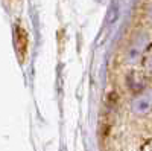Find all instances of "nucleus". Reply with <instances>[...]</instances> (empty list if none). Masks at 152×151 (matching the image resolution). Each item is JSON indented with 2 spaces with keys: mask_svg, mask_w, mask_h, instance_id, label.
Masks as SVG:
<instances>
[{
  "mask_svg": "<svg viewBox=\"0 0 152 151\" xmlns=\"http://www.w3.org/2000/svg\"><path fill=\"white\" fill-rule=\"evenodd\" d=\"M142 64H143V69H145V73L149 75V77H152V46L149 47V50L146 52L143 61H142Z\"/></svg>",
  "mask_w": 152,
  "mask_h": 151,
  "instance_id": "obj_3",
  "label": "nucleus"
},
{
  "mask_svg": "<svg viewBox=\"0 0 152 151\" xmlns=\"http://www.w3.org/2000/svg\"><path fill=\"white\" fill-rule=\"evenodd\" d=\"M152 46V38H151V29L143 28L138 29L126 41L123 52H122V63L126 66H135V64H142V61Z\"/></svg>",
  "mask_w": 152,
  "mask_h": 151,
  "instance_id": "obj_1",
  "label": "nucleus"
},
{
  "mask_svg": "<svg viewBox=\"0 0 152 151\" xmlns=\"http://www.w3.org/2000/svg\"><path fill=\"white\" fill-rule=\"evenodd\" d=\"M143 18H145L146 28L152 29V0H149L145 6V9H143Z\"/></svg>",
  "mask_w": 152,
  "mask_h": 151,
  "instance_id": "obj_4",
  "label": "nucleus"
},
{
  "mask_svg": "<svg viewBox=\"0 0 152 151\" xmlns=\"http://www.w3.org/2000/svg\"><path fill=\"white\" fill-rule=\"evenodd\" d=\"M129 111L135 118H148L152 115V89H143L142 92L134 93L131 98Z\"/></svg>",
  "mask_w": 152,
  "mask_h": 151,
  "instance_id": "obj_2",
  "label": "nucleus"
},
{
  "mask_svg": "<svg viewBox=\"0 0 152 151\" xmlns=\"http://www.w3.org/2000/svg\"><path fill=\"white\" fill-rule=\"evenodd\" d=\"M145 151H152V145H149V147H146V150Z\"/></svg>",
  "mask_w": 152,
  "mask_h": 151,
  "instance_id": "obj_5",
  "label": "nucleus"
}]
</instances>
